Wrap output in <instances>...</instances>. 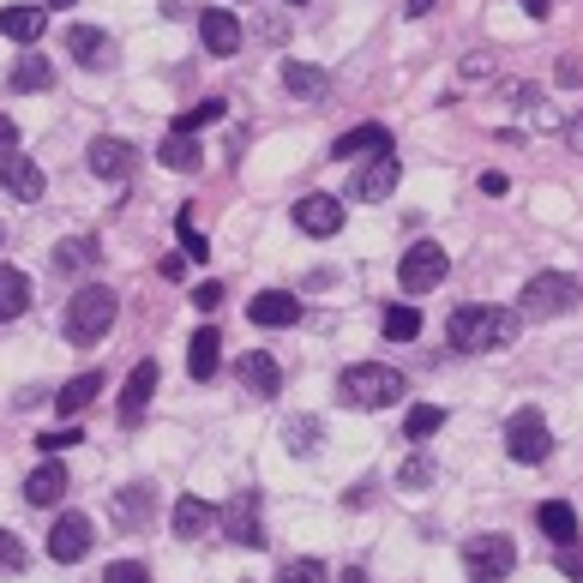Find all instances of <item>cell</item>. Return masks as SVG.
Instances as JSON below:
<instances>
[{"label":"cell","instance_id":"1","mask_svg":"<svg viewBox=\"0 0 583 583\" xmlns=\"http://www.w3.org/2000/svg\"><path fill=\"white\" fill-rule=\"evenodd\" d=\"M445 338H452L457 355H499L518 343V313L511 307H457L452 325H445Z\"/></svg>","mask_w":583,"mask_h":583},{"label":"cell","instance_id":"2","mask_svg":"<svg viewBox=\"0 0 583 583\" xmlns=\"http://www.w3.org/2000/svg\"><path fill=\"white\" fill-rule=\"evenodd\" d=\"M338 397L350 403V409H391V403L403 397V373L385 362H355L338 373Z\"/></svg>","mask_w":583,"mask_h":583},{"label":"cell","instance_id":"3","mask_svg":"<svg viewBox=\"0 0 583 583\" xmlns=\"http://www.w3.org/2000/svg\"><path fill=\"white\" fill-rule=\"evenodd\" d=\"M115 313H121L115 289L85 283L73 301H66V338H73V343H103V338H109V325H115Z\"/></svg>","mask_w":583,"mask_h":583},{"label":"cell","instance_id":"4","mask_svg":"<svg viewBox=\"0 0 583 583\" xmlns=\"http://www.w3.org/2000/svg\"><path fill=\"white\" fill-rule=\"evenodd\" d=\"M578 301H583V283L566 271H542V277L523 283V313H530V319H559V313H571Z\"/></svg>","mask_w":583,"mask_h":583},{"label":"cell","instance_id":"5","mask_svg":"<svg viewBox=\"0 0 583 583\" xmlns=\"http://www.w3.org/2000/svg\"><path fill=\"white\" fill-rule=\"evenodd\" d=\"M511 566H518V547H511V535H469V542H464L469 583H499V578H511Z\"/></svg>","mask_w":583,"mask_h":583},{"label":"cell","instance_id":"6","mask_svg":"<svg viewBox=\"0 0 583 583\" xmlns=\"http://www.w3.org/2000/svg\"><path fill=\"white\" fill-rule=\"evenodd\" d=\"M445 271H452L445 246L440 241H415L409 253H403V265H397V283H403V295H428V289L445 283Z\"/></svg>","mask_w":583,"mask_h":583},{"label":"cell","instance_id":"7","mask_svg":"<svg viewBox=\"0 0 583 583\" xmlns=\"http://www.w3.org/2000/svg\"><path fill=\"white\" fill-rule=\"evenodd\" d=\"M547 452H554V433H547V421L535 409H518L506 428V457L511 464H547Z\"/></svg>","mask_w":583,"mask_h":583},{"label":"cell","instance_id":"8","mask_svg":"<svg viewBox=\"0 0 583 583\" xmlns=\"http://www.w3.org/2000/svg\"><path fill=\"white\" fill-rule=\"evenodd\" d=\"M91 542H97V523L85 518V511H66V518H54V530H49V559L54 566H78V559L91 554Z\"/></svg>","mask_w":583,"mask_h":583},{"label":"cell","instance_id":"9","mask_svg":"<svg viewBox=\"0 0 583 583\" xmlns=\"http://www.w3.org/2000/svg\"><path fill=\"white\" fill-rule=\"evenodd\" d=\"M223 535H229L235 547H265V542H271L265 523H259V493H253V487L235 493L229 506H223Z\"/></svg>","mask_w":583,"mask_h":583},{"label":"cell","instance_id":"10","mask_svg":"<svg viewBox=\"0 0 583 583\" xmlns=\"http://www.w3.org/2000/svg\"><path fill=\"white\" fill-rule=\"evenodd\" d=\"M85 163H91L97 181H132V169H139V144H127V139H97Z\"/></svg>","mask_w":583,"mask_h":583},{"label":"cell","instance_id":"11","mask_svg":"<svg viewBox=\"0 0 583 583\" xmlns=\"http://www.w3.org/2000/svg\"><path fill=\"white\" fill-rule=\"evenodd\" d=\"M151 391H156V362H139L127 373V385H121V403H115V421H121V428H139V421H144V403H151Z\"/></svg>","mask_w":583,"mask_h":583},{"label":"cell","instance_id":"12","mask_svg":"<svg viewBox=\"0 0 583 583\" xmlns=\"http://www.w3.org/2000/svg\"><path fill=\"white\" fill-rule=\"evenodd\" d=\"M151 506H156V487H151V481H127V487L109 499V518H115L121 530H144V523H151Z\"/></svg>","mask_w":583,"mask_h":583},{"label":"cell","instance_id":"13","mask_svg":"<svg viewBox=\"0 0 583 583\" xmlns=\"http://www.w3.org/2000/svg\"><path fill=\"white\" fill-rule=\"evenodd\" d=\"M295 229H307V235H338L343 229V199L338 193H307V199H295Z\"/></svg>","mask_w":583,"mask_h":583},{"label":"cell","instance_id":"14","mask_svg":"<svg viewBox=\"0 0 583 583\" xmlns=\"http://www.w3.org/2000/svg\"><path fill=\"white\" fill-rule=\"evenodd\" d=\"M0 187H7L13 199H25V205H37L49 181H42V169L30 163L25 151H7V156H0Z\"/></svg>","mask_w":583,"mask_h":583},{"label":"cell","instance_id":"15","mask_svg":"<svg viewBox=\"0 0 583 583\" xmlns=\"http://www.w3.org/2000/svg\"><path fill=\"white\" fill-rule=\"evenodd\" d=\"M199 37H205L211 54H241V18L229 7H205L199 13Z\"/></svg>","mask_w":583,"mask_h":583},{"label":"cell","instance_id":"16","mask_svg":"<svg viewBox=\"0 0 583 583\" xmlns=\"http://www.w3.org/2000/svg\"><path fill=\"white\" fill-rule=\"evenodd\" d=\"M397 181H403L397 151H379L373 163H367V169L355 175V199H391V193H397Z\"/></svg>","mask_w":583,"mask_h":583},{"label":"cell","instance_id":"17","mask_svg":"<svg viewBox=\"0 0 583 583\" xmlns=\"http://www.w3.org/2000/svg\"><path fill=\"white\" fill-rule=\"evenodd\" d=\"M246 319L265 325V331H277V325H295L301 319V295H289V289H265V295L246 301Z\"/></svg>","mask_w":583,"mask_h":583},{"label":"cell","instance_id":"18","mask_svg":"<svg viewBox=\"0 0 583 583\" xmlns=\"http://www.w3.org/2000/svg\"><path fill=\"white\" fill-rule=\"evenodd\" d=\"M66 54L97 73V66L115 61V42H109V30H97V25H73V30H66Z\"/></svg>","mask_w":583,"mask_h":583},{"label":"cell","instance_id":"19","mask_svg":"<svg viewBox=\"0 0 583 583\" xmlns=\"http://www.w3.org/2000/svg\"><path fill=\"white\" fill-rule=\"evenodd\" d=\"M379 151H391V132L379 127V121H367V127H350L338 144H331V156H338V163H355V156H379Z\"/></svg>","mask_w":583,"mask_h":583},{"label":"cell","instance_id":"20","mask_svg":"<svg viewBox=\"0 0 583 583\" xmlns=\"http://www.w3.org/2000/svg\"><path fill=\"white\" fill-rule=\"evenodd\" d=\"M235 379H241L253 397H277L283 391V373H277V362L265 350H253V355H241V367H235Z\"/></svg>","mask_w":583,"mask_h":583},{"label":"cell","instance_id":"21","mask_svg":"<svg viewBox=\"0 0 583 583\" xmlns=\"http://www.w3.org/2000/svg\"><path fill=\"white\" fill-rule=\"evenodd\" d=\"M223 367V338H217V325H199L193 343H187V373L193 379H211Z\"/></svg>","mask_w":583,"mask_h":583},{"label":"cell","instance_id":"22","mask_svg":"<svg viewBox=\"0 0 583 583\" xmlns=\"http://www.w3.org/2000/svg\"><path fill=\"white\" fill-rule=\"evenodd\" d=\"M42 30H49V13H42V7H0V37L37 42Z\"/></svg>","mask_w":583,"mask_h":583},{"label":"cell","instance_id":"23","mask_svg":"<svg viewBox=\"0 0 583 583\" xmlns=\"http://www.w3.org/2000/svg\"><path fill=\"white\" fill-rule=\"evenodd\" d=\"M283 85L301 103H319V97L331 91V73H325V66H307V61H283Z\"/></svg>","mask_w":583,"mask_h":583},{"label":"cell","instance_id":"24","mask_svg":"<svg viewBox=\"0 0 583 583\" xmlns=\"http://www.w3.org/2000/svg\"><path fill=\"white\" fill-rule=\"evenodd\" d=\"M211 518H217V511H211L199 493H181V499H175V535H181V542H199V535L211 530Z\"/></svg>","mask_w":583,"mask_h":583},{"label":"cell","instance_id":"25","mask_svg":"<svg viewBox=\"0 0 583 583\" xmlns=\"http://www.w3.org/2000/svg\"><path fill=\"white\" fill-rule=\"evenodd\" d=\"M25 307H30V277L18 265H0V325L18 319Z\"/></svg>","mask_w":583,"mask_h":583},{"label":"cell","instance_id":"26","mask_svg":"<svg viewBox=\"0 0 583 583\" xmlns=\"http://www.w3.org/2000/svg\"><path fill=\"white\" fill-rule=\"evenodd\" d=\"M66 487H73V481H66V469H61V464H54V457H49V464H42L37 476L25 481V499H30V506H54V499H61Z\"/></svg>","mask_w":583,"mask_h":583},{"label":"cell","instance_id":"27","mask_svg":"<svg viewBox=\"0 0 583 583\" xmlns=\"http://www.w3.org/2000/svg\"><path fill=\"white\" fill-rule=\"evenodd\" d=\"M535 523H542V535H547V542H578V511H571L566 506V499H547V506L542 511H535Z\"/></svg>","mask_w":583,"mask_h":583},{"label":"cell","instance_id":"28","mask_svg":"<svg viewBox=\"0 0 583 583\" xmlns=\"http://www.w3.org/2000/svg\"><path fill=\"white\" fill-rule=\"evenodd\" d=\"M54 85V66L42 54H18V66L7 73V91H49Z\"/></svg>","mask_w":583,"mask_h":583},{"label":"cell","instance_id":"29","mask_svg":"<svg viewBox=\"0 0 583 583\" xmlns=\"http://www.w3.org/2000/svg\"><path fill=\"white\" fill-rule=\"evenodd\" d=\"M445 421H452V415H445V403H415L409 415H403V440H433V433L445 428Z\"/></svg>","mask_w":583,"mask_h":583},{"label":"cell","instance_id":"30","mask_svg":"<svg viewBox=\"0 0 583 583\" xmlns=\"http://www.w3.org/2000/svg\"><path fill=\"white\" fill-rule=\"evenodd\" d=\"M103 391V373H78V379H66L61 391H54V409L61 415H78V409H91V397Z\"/></svg>","mask_w":583,"mask_h":583},{"label":"cell","instance_id":"31","mask_svg":"<svg viewBox=\"0 0 583 583\" xmlns=\"http://www.w3.org/2000/svg\"><path fill=\"white\" fill-rule=\"evenodd\" d=\"M156 163H163V169H175V175H193L199 169V144L187 139V132H169V139L156 144Z\"/></svg>","mask_w":583,"mask_h":583},{"label":"cell","instance_id":"32","mask_svg":"<svg viewBox=\"0 0 583 583\" xmlns=\"http://www.w3.org/2000/svg\"><path fill=\"white\" fill-rule=\"evenodd\" d=\"M97 259H103V246H97L91 235H73V241L54 246V265H61V271H85V265H97Z\"/></svg>","mask_w":583,"mask_h":583},{"label":"cell","instance_id":"33","mask_svg":"<svg viewBox=\"0 0 583 583\" xmlns=\"http://www.w3.org/2000/svg\"><path fill=\"white\" fill-rule=\"evenodd\" d=\"M379 331H385V343H409V338H421V313L415 307H385Z\"/></svg>","mask_w":583,"mask_h":583},{"label":"cell","instance_id":"34","mask_svg":"<svg viewBox=\"0 0 583 583\" xmlns=\"http://www.w3.org/2000/svg\"><path fill=\"white\" fill-rule=\"evenodd\" d=\"M277 583H331V571H325V559H289Z\"/></svg>","mask_w":583,"mask_h":583},{"label":"cell","instance_id":"35","mask_svg":"<svg viewBox=\"0 0 583 583\" xmlns=\"http://www.w3.org/2000/svg\"><path fill=\"white\" fill-rule=\"evenodd\" d=\"M211 121H223V103L211 97V103H199V109H187V115H175V132H187L193 139L199 127H211Z\"/></svg>","mask_w":583,"mask_h":583},{"label":"cell","instance_id":"36","mask_svg":"<svg viewBox=\"0 0 583 583\" xmlns=\"http://www.w3.org/2000/svg\"><path fill=\"white\" fill-rule=\"evenodd\" d=\"M283 445L295 457H313V445H319V421H289V428H283Z\"/></svg>","mask_w":583,"mask_h":583},{"label":"cell","instance_id":"37","mask_svg":"<svg viewBox=\"0 0 583 583\" xmlns=\"http://www.w3.org/2000/svg\"><path fill=\"white\" fill-rule=\"evenodd\" d=\"M181 253H187V259H205V253H211V241L199 235L193 211H181Z\"/></svg>","mask_w":583,"mask_h":583},{"label":"cell","instance_id":"38","mask_svg":"<svg viewBox=\"0 0 583 583\" xmlns=\"http://www.w3.org/2000/svg\"><path fill=\"white\" fill-rule=\"evenodd\" d=\"M428 481H433V464H428V457H409V464L397 469V487H409V493H421Z\"/></svg>","mask_w":583,"mask_h":583},{"label":"cell","instance_id":"39","mask_svg":"<svg viewBox=\"0 0 583 583\" xmlns=\"http://www.w3.org/2000/svg\"><path fill=\"white\" fill-rule=\"evenodd\" d=\"M103 583H151V571H144L139 559H121V566L103 571Z\"/></svg>","mask_w":583,"mask_h":583},{"label":"cell","instance_id":"40","mask_svg":"<svg viewBox=\"0 0 583 583\" xmlns=\"http://www.w3.org/2000/svg\"><path fill=\"white\" fill-rule=\"evenodd\" d=\"M78 440H85V433H78V428H54V433H42V440H37V445H42V452H49V457H54V452H73V445H78Z\"/></svg>","mask_w":583,"mask_h":583},{"label":"cell","instance_id":"41","mask_svg":"<svg viewBox=\"0 0 583 583\" xmlns=\"http://www.w3.org/2000/svg\"><path fill=\"white\" fill-rule=\"evenodd\" d=\"M0 571H25V547H18V535L0 530Z\"/></svg>","mask_w":583,"mask_h":583},{"label":"cell","instance_id":"42","mask_svg":"<svg viewBox=\"0 0 583 583\" xmlns=\"http://www.w3.org/2000/svg\"><path fill=\"white\" fill-rule=\"evenodd\" d=\"M559 571H566L571 583H583V547L578 542H559Z\"/></svg>","mask_w":583,"mask_h":583},{"label":"cell","instance_id":"43","mask_svg":"<svg viewBox=\"0 0 583 583\" xmlns=\"http://www.w3.org/2000/svg\"><path fill=\"white\" fill-rule=\"evenodd\" d=\"M223 295H229V289H223V283H199V289H193V307L217 313V307H223Z\"/></svg>","mask_w":583,"mask_h":583},{"label":"cell","instance_id":"44","mask_svg":"<svg viewBox=\"0 0 583 583\" xmlns=\"http://www.w3.org/2000/svg\"><path fill=\"white\" fill-rule=\"evenodd\" d=\"M7 151H18V127H13V115H0V156Z\"/></svg>","mask_w":583,"mask_h":583},{"label":"cell","instance_id":"45","mask_svg":"<svg viewBox=\"0 0 583 583\" xmlns=\"http://www.w3.org/2000/svg\"><path fill=\"white\" fill-rule=\"evenodd\" d=\"M163 277H169V283H175V277H187V253H169V259H163Z\"/></svg>","mask_w":583,"mask_h":583},{"label":"cell","instance_id":"46","mask_svg":"<svg viewBox=\"0 0 583 583\" xmlns=\"http://www.w3.org/2000/svg\"><path fill=\"white\" fill-rule=\"evenodd\" d=\"M506 187H511V181H506L499 169H487V175H481V193H506Z\"/></svg>","mask_w":583,"mask_h":583},{"label":"cell","instance_id":"47","mask_svg":"<svg viewBox=\"0 0 583 583\" xmlns=\"http://www.w3.org/2000/svg\"><path fill=\"white\" fill-rule=\"evenodd\" d=\"M566 144H571V151H583V115L566 121Z\"/></svg>","mask_w":583,"mask_h":583},{"label":"cell","instance_id":"48","mask_svg":"<svg viewBox=\"0 0 583 583\" xmlns=\"http://www.w3.org/2000/svg\"><path fill=\"white\" fill-rule=\"evenodd\" d=\"M403 13H409V18H428V13H433V0H409Z\"/></svg>","mask_w":583,"mask_h":583},{"label":"cell","instance_id":"49","mask_svg":"<svg viewBox=\"0 0 583 583\" xmlns=\"http://www.w3.org/2000/svg\"><path fill=\"white\" fill-rule=\"evenodd\" d=\"M518 7H523L530 18H547V0H518Z\"/></svg>","mask_w":583,"mask_h":583},{"label":"cell","instance_id":"50","mask_svg":"<svg viewBox=\"0 0 583 583\" xmlns=\"http://www.w3.org/2000/svg\"><path fill=\"white\" fill-rule=\"evenodd\" d=\"M343 583H367V571H355V566H350V571H343Z\"/></svg>","mask_w":583,"mask_h":583},{"label":"cell","instance_id":"51","mask_svg":"<svg viewBox=\"0 0 583 583\" xmlns=\"http://www.w3.org/2000/svg\"><path fill=\"white\" fill-rule=\"evenodd\" d=\"M49 7H73V0H49Z\"/></svg>","mask_w":583,"mask_h":583},{"label":"cell","instance_id":"52","mask_svg":"<svg viewBox=\"0 0 583 583\" xmlns=\"http://www.w3.org/2000/svg\"><path fill=\"white\" fill-rule=\"evenodd\" d=\"M283 7H307V0H283Z\"/></svg>","mask_w":583,"mask_h":583}]
</instances>
